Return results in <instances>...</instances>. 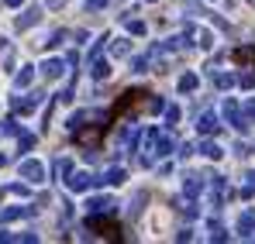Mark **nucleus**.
I'll return each mask as SVG.
<instances>
[{
	"instance_id": "obj_1",
	"label": "nucleus",
	"mask_w": 255,
	"mask_h": 244,
	"mask_svg": "<svg viewBox=\"0 0 255 244\" xmlns=\"http://www.w3.org/2000/svg\"><path fill=\"white\" fill-rule=\"evenodd\" d=\"M224 117H228V124H231L235 131H242V134L252 127V117H249V114H242V110H238V103H235L231 96L224 100Z\"/></svg>"
},
{
	"instance_id": "obj_2",
	"label": "nucleus",
	"mask_w": 255,
	"mask_h": 244,
	"mask_svg": "<svg viewBox=\"0 0 255 244\" xmlns=\"http://www.w3.org/2000/svg\"><path fill=\"white\" fill-rule=\"evenodd\" d=\"M42 100H45V93L35 89V93H28V96H14V100H10V110H14V114H31Z\"/></svg>"
},
{
	"instance_id": "obj_3",
	"label": "nucleus",
	"mask_w": 255,
	"mask_h": 244,
	"mask_svg": "<svg viewBox=\"0 0 255 244\" xmlns=\"http://www.w3.org/2000/svg\"><path fill=\"white\" fill-rule=\"evenodd\" d=\"M66 186L73 193H86L90 186H97V175H90V172H69L66 175Z\"/></svg>"
},
{
	"instance_id": "obj_4",
	"label": "nucleus",
	"mask_w": 255,
	"mask_h": 244,
	"mask_svg": "<svg viewBox=\"0 0 255 244\" xmlns=\"http://www.w3.org/2000/svg\"><path fill=\"white\" fill-rule=\"evenodd\" d=\"M21 179H28V182H45V165L38 159H24L21 162Z\"/></svg>"
},
{
	"instance_id": "obj_5",
	"label": "nucleus",
	"mask_w": 255,
	"mask_h": 244,
	"mask_svg": "<svg viewBox=\"0 0 255 244\" xmlns=\"http://www.w3.org/2000/svg\"><path fill=\"white\" fill-rule=\"evenodd\" d=\"M172 148H176L172 134H166V131H155V141H152V155H155V159H166V155H172Z\"/></svg>"
},
{
	"instance_id": "obj_6",
	"label": "nucleus",
	"mask_w": 255,
	"mask_h": 244,
	"mask_svg": "<svg viewBox=\"0 0 255 244\" xmlns=\"http://www.w3.org/2000/svg\"><path fill=\"white\" fill-rule=\"evenodd\" d=\"M183 35H186L190 45H200V48H211V45H214L211 31H207V28H197V24H186V31H183Z\"/></svg>"
},
{
	"instance_id": "obj_7",
	"label": "nucleus",
	"mask_w": 255,
	"mask_h": 244,
	"mask_svg": "<svg viewBox=\"0 0 255 244\" xmlns=\"http://www.w3.org/2000/svg\"><path fill=\"white\" fill-rule=\"evenodd\" d=\"M38 21H42V7H38V3H31V7L14 21V28H17V31H28V28H35Z\"/></svg>"
},
{
	"instance_id": "obj_8",
	"label": "nucleus",
	"mask_w": 255,
	"mask_h": 244,
	"mask_svg": "<svg viewBox=\"0 0 255 244\" xmlns=\"http://www.w3.org/2000/svg\"><path fill=\"white\" fill-rule=\"evenodd\" d=\"M204 186H207V182H204V175H197V172H190V175L183 179V196H190V200H197V196L204 193Z\"/></svg>"
},
{
	"instance_id": "obj_9",
	"label": "nucleus",
	"mask_w": 255,
	"mask_h": 244,
	"mask_svg": "<svg viewBox=\"0 0 255 244\" xmlns=\"http://www.w3.org/2000/svg\"><path fill=\"white\" fill-rule=\"evenodd\" d=\"M125 179H128V172L121 165H114V168H107L104 175H97V186H121Z\"/></svg>"
},
{
	"instance_id": "obj_10",
	"label": "nucleus",
	"mask_w": 255,
	"mask_h": 244,
	"mask_svg": "<svg viewBox=\"0 0 255 244\" xmlns=\"http://www.w3.org/2000/svg\"><path fill=\"white\" fill-rule=\"evenodd\" d=\"M38 206H7L0 210V224H10V220H21V217H31Z\"/></svg>"
},
{
	"instance_id": "obj_11",
	"label": "nucleus",
	"mask_w": 255,
	"mask_h": 244,
	"mask_svg": "<svg viewBox=\"0 0 255 244\" xmlns=\"http://www.w3.org/2000/svg\"><path fill=\"white\" fill-rule=\"evenodd\" d=\"M38 69H42V76H45V80H59V76L66 73V62H62V59H45Z\"/></svg>"
},
{
	"instance_id": "obj_12",
	"label": "nucleus",
	"mask_w": 255,
	"mask_h": 244,
	"mask_svg": "<svg viewBox=\"0 0 255 244\" xmlns=\"http://www.w3.org/2000/svg\"><path fill=\"white\" fill-rule=\"evenodd\" d=\"M238 234L249 238V241L255 238V210H245V213L238 217Z\"/></svg>"
},
{
	"instance_id": "obj_13",
	"label": "nucleus",
	"mask_w": 255,
	"mask_h": 244,
	"mask_svg": "<svg viewBox=\"0 0 255 244\" xmlns=\"http://www.w3.org/2000/svg\"><path fill=\"white\" fill-rule=\"evenodd\" d=\"M197 131H200L204 138H211V134H217V131H221V121H217L214 114H200V121H197Z\"/></svg>"
},
{
	"instance_id": "obj_14",
	"label": "nucleus",
	"mask_w": 255,
	"mask_h": 244,
	"mask_svg": "<svg viewBox=\"0 0 255 244\" xmlns=\"http://www.w3.org/2000/svg\"><path fill=\"white\" fill-rule=\"evenodd\" d=\"M86 210H90V213H111V210H114V200H111V196H90V200H86Z\"/></svg>"
},
{
	"instance_id": "obj_15",
	"label": "nucleus",
	"mask_w": 255,
	"mask_h": 244,
	"mask_svg": "<svg viewBox=\"0 0 255 244\" xmlns=\"http://www.w3.org/2000/svg\"><path fill=\"white\" fill-rule=\"evenodd\" d=\"M231 59H235L238 66H252V62H255V45H242V48H235Z\"/></svg>"
},
{
	"instance_id": "obj_16",
	"label": "nucleus",
	"mask_w": 255,
	"mask_h": 244,
	"mask_svg": "<svg viewBox=\"0 0 255 244\" xmlns=\"http://www.w3.org/2000/svg\"><path fill=\"white\" fill-rule=\"evenodd\" d=\"M90 66H93V69H90L93 80H107V76H111V62H107V59L97 55V59H90Z\"/></svg>"
},
{
	"instance_id": "obj_17",
	"label": "nucleus",
	"mask_w": 255,
	"mask_h": 244,
	"mask_svg": "<svg viewBox=\"0 0 255 244\" xmlns=\"http://www.w3.org/2000/svg\"><path fill=\"white\" fill-rule=\"evenodd\" d=\"M31 80H35V66H21V73L14 76V86H17V89H28Z\"/></svg>"
},
{
	"instance_id": "obj_18",
	"label": "nucleus",
	"mask_w": 255,
	"mask_h": 244,
	"mask_svg": "<svg viewBox=\"0 0 255 244\" xmlns=\"http://www.w3.org/2000/svg\"><path fill=\"white\" fill-rule=\"evenodd\" d=\"M200 155H204V159H211V162H217V159L224 155V148H221V145H214V141H204V145H200Z\"/></svg>"
},
{
	"instance_id": "obj_19",
	"label": "nucleus",
	"mask_w": 255,
	"mask_h": 244,
	"mask_svg": "<svg viewBox=\"0 0 255 244\" xmlns=\"http://www.w3.org/2000/svg\"><path fill=\"white\" fill-rule=\"evenodd\" d=\"M176 210H179V213H183V217H186V220H193V217H197V206H193V200H190V196H183V200H176Z\"/></svg>"
},
{
	"instance_id": "obj_20",
	"label": "nucleus",
	"mask_w": 255,
	"mask_h": 244,
	"mask_svg": "<svg viewBox=\"0 0 255 244\" xmlns=\"http://www.w3.org/2000/svg\"><path fill=\"white\" fill-rule=\"evenodd\" d=\"M207 231H211L207 238H211L214 244H224V241H228V231H224V227H221L217 220H211V224H207Z\"/></svg>"
},
{
	"instance_id": "obj_21",
	"label": "nucleus",
	"mask_w": 255,
	"mask_h": 244,
	"mask_svg": "<svg viewBox=\"0 0 255 244\" xmlns=\"http://www.w3.org/2000/svg\"><path fill=\"white\" fill-rule=\"evenodd\" d=\"M197 86H200L197 73H186V76H179V93H193Z\"/></svg>"
},
{
	"instance_id": "obj_22",
	"label": "nucleus",
	"mask_w": 255,
	"mask_h": 244,
	"mask_svg": "<svg viewBox=\"0 0 255 244\" xmlns=\"http://www.w3.org/2000/svg\"><path fill=\"white\" fill-rule=\"evenodd\" d=\"M14 138H17V152H31V148H35V134H28V131H17Z\"/></svg>"
},
{
	"instance_id": "obj_23",
	"label": "nucleus",
	"mask_w": 255,
	"mask_h": 244,
	"mask_svg": "<svg viewBox=\"0 0 255 244\" xmlns=\"http://www.w3.org/2000/svg\"><path fill=\"white\" fill-rule=\"evenodd\" d=\"M107 41H111V55H118V59H125L128 52H131V45L125 38H107Z\"/></svg>"
},
{
	"instance_id": "obj_24",
	"label": "nucleus",
	"mask_w": 255,
	"mask_h": 244,
	"mask_svg": "<svg viewBox=\"0 0 255 244\" xmlns=\"http://www.w3.org/2000/svg\"><path fill=\"white\" fill-rule=\"evenodd\" d=\"M162 114H166V124H169V127H176L179 117H183V110H179L176 103H166V107H162Z\"/></svg>"
},
{
	"instance_id": "obj_25",
	"label": "nucleus",
	"mask_w": 255,
	"mask_h": 244,
	"mask_svg": "<svg viewBox=\"0 0 255 244\" xmlns=\"http://www.w3.org/2000/svg\"><path fill=\"white\" fill-rule=\"evenodd\" d=\"M52 172H55V179H66V175L73 172V162H69V159H55V165H52Z\"/></svg>"
},
{
	"instance_id": "obj_26",
	"label": "nucleus",
	"mask_w": 255,
	"mask_h": 244,
	"mask_svg": "<svg viewBox=\"0 0 255 244\" xmlns=\"http://www.w3.org/2000/svg\"><path fill=\"white\" fill-rule=\"evenodd\" d=\"M141 203H148V193H134V200L128 206V217H138L141 213Z\"/></svg>"
},
{
	"instance_id": "obj_27",
	"label": "nucleus",
	"mask_w": 255,
	"mask_h": 244,
	"mask_svg": "<svg viewBox=\"0 0 255 244\" xmlns=\"http://www.w3.org/2000/svg\"><path fill=\"white\" fill-rule=\"evenodd\" d=\"M125 24L131 35H145V21H138V17H131V14H125Z\"/></svg>"
},
{
	"instance_id": "obj_28",
	"label": "nucleus",
	"mask_w": 255,
	"mask_h": 244,
	"mask_svg": "<svg viewBox=\"0 0 255 244\" xmlns=\"http://www.w3.org/2000/svg\"><path fill=\"white\" fill-rule=\"evenodd\" d=\"M235 82H238L242 89H255V73H252V69H245V73H242Z\"/></svg>"
},
{
	"instance_id": "obj_29",
	"label": "nucleus",
	"mask_w": 255,
	"mask_h": 244,
	"mask_svg": "<svg viewBox=\"0 0 255 244\" xmlns=\"http://www.w3.org/2000/svg\"><path fill=\"white\" fill-rule=\"evenodd\" d=\"M214 82H217V89H231V86H235V76H224V73H217V76H214Z\"/></svg>"
},
{
	"instance_id": "obj_30",
	"label": "nucleus",
	"mask_w": 255,
	"mask_h": 244,
	"mask_svg": "<svg viewBox=\"0 0 255 244\" xmlns=\"http://www.w3.org/2000/svg\"><path fill=\"white\" fill-rule=\"evenodd\" d=\"M131 66H134V73H145V69H152L148 55H138V59H131Z\"/></svg>"
},
{
	"instance_id": "obj_31",
	"label": "nucleus",
	"mask_w": 255,
	"mask_h": 244,
	"mask_svg": "<svg viewBox=\"0 0 255 244\" xmlns=\"http://www.w3.org/2000/svg\"><path fill=\"white\" fill-rule=\"evenodd\" d=\"M245 179H249V182H245V189H242V196H245V200H252V196H255V172H249Z\"/></svg>"
},
{
	"instance_id": "obj_32",
	"label": "nucleus",
	"mask_w": 255,
	"mask_h": 244,
	"mask_svg": "<svg viewBox=\"0 0 255 244\" xmlns=\"http://www.w3.org/2000/svg\"><path fill=\"white\" fill-rule=\"evenodd\" d=\"M104 45H107V35H100V38L93 41V48H90V59H97V55L104 52Z\"/></svg>"
},
{
	"instance_id": "obj_33",
	"label": "nucleus",
	"mask_w": 255,
	"mask_h": 244,
	"mask_svg": "<svg viewBox=\"0 0 255 244\" xmlns=\"http://www.w3.org/2000/svg\"><path fill=\"white\" fill-rule=\"evenodd\" d=\"M0 131H3V134H17L21 127H17V121H14V117H7V121L0 124Z\"/></svg>"
},
{
	"instance_id": "obj_34",
	"label": "nucleus",
	"mask_w": 255,
	"mask_h": 244,
	"mask_svg": "<svg viewBox=\"0 0 255 244\" xmlns=\"http://www.w3.org/2000/svg\"><path fill=\"white\" fill-rule=\"evenodd\" d=\"M162 107H166L162 96H152V100H148V110H152V114H162Z\"/></svg>"
},
{
	"instance_id": "obj_35",
	"label": "nucleus",
	"mask_w": 255,
	"mask_h": 244,
	"mask_svg": "<svg viewBox=\"0 0 255 244\" xmlns=\"http://www.w3.org/2000/svg\"><path fill=\"white\" fill-rule=\"evenodd\" d=\"M62 41H66V31H55L52 38L45 41V48H55V45H62Z\"/></svg>"
},
{
	"instance_id": "obj_36",
	"label": "nucleus",
	"mask_w": 255,
	"mask_h": 244,
	"mask_svg": "<svg viewBox=\"0 0 255 244\" xmlns=\"http://www.w3.org/2000/svg\"><path fill=\"white\" fill-rule=\"evenodd\" d=\"M83 121H86V114H73L66 127H69V131H76V127H83Z\"/></svg>"
},
{
	"instance_id": "obj_37",
	"label": "nucleus",
	"mask_w": 255,
	"mask_h": 244,
	"mask_svg": "<svg viewBox=\"0 0 255 244\" xmlns=\"http://www.w3.org/2000/svg\"><path fill=\"white\" fill-rule=\"evenodd\" d=\"M3 193H14V196H28V186H21V182H14V186H7Z\"/></svg>"
},
{
	"instance_id": "obj_38",
	"label": "nucleus",
	"mask_w": 255,
	"mask_h": 244,
	"mask_svg": "<svg viewBox=\"0 0 255 244\" xmlns=\"http://www.w3.org/2000/svg\"><path fill=\"white\" fill-rule=\"evenodd\" d=\"M111 0H86V10H104Z\"/></svg>"
},
{
	"instance_id": "obj_39",
	"label": "nucleus",
	"mask_w": 255,
	"mask_h": 244,
	"mask_svg": "<svg viewBox=\"0 0 255 244\" xmlns=\"http://www.w3.org/2000/svg\"><path fill=\"white\" fill-rule=\"evenodd\" d=\"M10 241H21V234H10V231H0V244H10Z\"/></svg>"
},
{
	"instance_id": "obj_40",
	"label": "nucleus",
	"mask_w": 255,
	"mask_h": 244,
	"mask_svg": "<svg viewBox=\"0 0 255 244\" xmlns=\"http://www.w3.org/2000/svg\"><path fill=\"white\" fill-rule=\"evenodd\" d=\"M3 3H7V7H21L24 0H3Z\"/></svg>"
},
{
	"instance_id": "obj_41",
	"label": "nucleus",
	"mask_w": 255,
	"mask_h": 244,
	"mask_svg": "<svg viewBox=\"0 0 255 244\" xmlns=\"http://www.w3.org/2000/svg\"><path fill=\"white\" fill-rule=\"evenodd\" d=\"M62 3H66V0H48V7H52V10H55V7H62Z\"/></svg>"
},
{
	"instance_id": "obj_42",
	"label": "nucleus",
	"mask_w": 255,
	"mask_h": 244,
	"mask_svg": "<svg viewBox=\"0 0 255 244\" xmlns=\"http://www.w3.org/2000/svg\"><path fill=\"white\" fill-rule=\"evenodd\" d=\"M7 162H10V155H3V152H0V168H3Z\"/></svg>"
},
{
	"instance_id": "obj_43",
	"label": "nucleus",
	"mask_w": 255,
	"mask_h": 244,
	"mask_svg": "<svg viewBox=\"0 0 255 244\" xmlns=\"http://www.w3.org/2000/svg\"><path fill=\"white\" fill-rule=\"evenodd\" d=\"M148 3H155V0H148Z\"/></svg>"
}]
</instances>
